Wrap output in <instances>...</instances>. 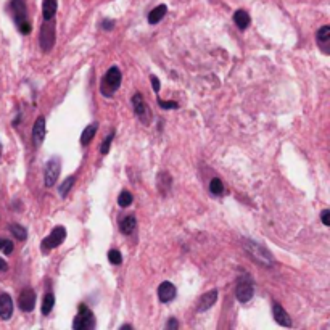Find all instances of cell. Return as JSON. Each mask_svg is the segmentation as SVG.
I'll list each match as a JSON object with an SVG mask.
<instances>
[{"label":"cell","instance_id":"33","mask_svg":"<svg viewBox=\"0 0 330 330\" xmlns=\"http://www.w3.org/2000/svg\"><path fill=\"white\" fill-rule=\"evenodd\" d=\"M321 218H322V224L324 225H330V211L329 210H324L322 214H321Z\"/></svg>","mask_w":330,"mask_h":330},{"label":"cell","instance_id":"25","mask_svg":"<svg viewBox=\"0 0 330 330\" xmlns=\"http://www.w3.org/2000/svg\"><path fill=\"white\" fill-rule=\"evenodd\" d=\"M132 201H134V196H132L131 192H127V190H123V192H121L119 196H118V205H119L121 208L131 206Z\"/></svg>","mask_w":330,"mask_h":330},{"label":"cell","instance_id":"16","mask_svg":"<svg viewBox=\"0 0 330 330\" xmlns=\"http://www.w3.org/2000/svg\"><path fill=\"white\" fill-rule=\"evenodd\" d=\"M218 300V290L214 288V290H210L206 292L205 295H201V298L198 301V308H196V311L201 312V311H208L211 308V306L216 303Z\"/></svg>","mask_w":330,"mask_h":330},{"label":"cell","instance_id":"38","mask_svg":"<svg viewBox=\"0 0 330 330\" xmlns=\"http://www.w3.org/2000/svg\"><path fill=\"white\" fill-rule=\"evenodd\" d=\"M3 242H5L3 239H0V250H2V248H3Z\"/></svg>","mask_w":330,"mask_h":330},{"label":"cell","instance_id":"24","mask_svg":"<svg viewBox=\"0 0 330 330\" xmlns=\"http://www.w3.org/2000/svg\"><path fill=\"white\" fill-rule=\"evenodd\" d=\"M10 232L13 234L15 239H18V240H21V242L28 239L26 229L23 227V225H20V224H11V225H10Z\"/></svg>","mask_w":330,"mask_h":330},{"label":"cell","instance_id":"6","mask_svg":"<svg viewBox=\"0 0 330 330\" xmlns=\"http://www.w3.org/2000/svg\"><path fill=\"white\" fill-rule=\"evenodd\" d=\"M245 248H247V251L250 253V256L253 259H256L258 263H261L264 266H271L272 261H274V259H272V256H271V253L266 250L264 247L259 245V243H256V242L245 240Z\"/></svg>","mask_w":330,"mask_h":330},{"label":"cell","instance_id":"32","mask_svg":"<svg viewBox=\"0 0 330 330\" xmlns=\"http://www.w3.org/2000/svg\"><path fill=\"white\" fill-rule=\"evenodd\" d=\"M179 327V322L176 321V317H171L169 321H167V324H166V329L167 330H176Z\"/></svg>","mask_w":330,"mask_h":330},{"label":"cell","instance_id":"18","mask_svg":"<svg viewBox=\"0 0 330 330\" xmlns=\"http://www.w3.org/2000/svg\"><path fill=\"white\" fill-rule=\"evenodd\" d=\"M97 131H98V123H92V124H89L85 129L82 131V136H81V145H89V143L94 140V137H95V134H97Z\"/></svg>","mask_w":330,"mask_h":330},{"label":"cell","instance_id":"39","mask_svg":"<svg viewBox=\"0 0 330 330\" xmlns=\"http://www.w3.org/2000/svg\"><path fill=\"white\" fill-rule=\"evenodd\" d=\"M0 153H2V143H0Z\"/></svg>","mask_w":330,"mask_h":330},{"label":"cell","instance_id":"20","mask_svg":"<svg viewBox=\"0 0 330 330\" xmlns=\"http://www.w3.org/2000/svg\"><path fill=\"white\" fill-rule=\"evenodd\" d=\"M234 21L239 29H247L250 26V15L245 10H237L234 13Z\"/></svg>","mask_w":330,"mask_h":330},{"label":"cell","instance_id":"34","mask_svg":"<svg viewBox=\"0 0 330 330\" xmlns=\"http://www.w3.org/2000/svg\"><path fill=\"white\" fill-rule=\"evenodd\" d=\"M150 79H152V84H153V90L156 92V94H158V92H160V85H161V84H160V79L156 78V76H152V78H150Z\"/></svg>","mask_w":330,"mask_h":330},{"label":"cell","instance_id":"12","mask_svg":"<svg viewBox=\"0 0 330 330\" xmlns=\"http://www.w3.org/2000/svg\"><path fill=\"white\" fill-rule=\"evenodd\" d=\"M13 314V300L8 293L0 295V319L8 321Z\"/></svg>","mask_w":330,"mask_h":330},{"label":"cell","instance_id":"19","mask_svg":"<svg viewBox=\"0 0 330 330\" xmlns=\"http://www.w3.org/2000/svg\"><path fill=\"white\" fill-rule=\"evenodd\" d=\"M56 8H58L56 0H44V3H42V16H44V20L55 18Z\"/></svg>","mask_w":330,"mask_h":330},{"label":"cell","instance_id":"26","mask_svg":"<svg viewBox=\"0 0 330 330\" xmlns=\"http://www.w3.org/2000/svg\"><path fill=\"white\" fill-rule=\"evenodd\" d=\"M74 182H76V177H74V176L68 177L66 181H65V182H63V184L60 185V189H58V193H60V196H63V198H65V196L68 195V192H69V190L73 189Z\"/></svg>","mask_w":330,"mask_h":330},{"label":"cell","instance_id":"29","mask_svg":"<svg viewBox=\"0 0 330 330\" xmlns=\"http://www.w3.org/2000/svg\"><path fill=\"white\" fill-rule=\"evenodd\" d=\"M113 137H114V134L111 132V134H108L105 140H103L102 147H100V152H102V155H107V153H108L110 145H111V142H113Z\"/></svg>","mask_w":330,"mask_h":330},{"label":"cell","instance_id":"30","mask_svg":"<svg viewBox=\"0 0 330 330\" xmlns=\"http://www.w3.org/2000/svg\"><path fill=\"white\" fill-rule=\"evenodd\" d=\"M158 105L161 108H165V110H174V108L179 107L176 102H165V100H158Z\"/></svg>","mask_w":330,"mask_h":330},{"label":"cell","instance_id":"37","mask_svg":"<svg viewBox=\"0 0 330 330\" xmlns=\"http://www.w3.org/2000/svg\"><path fill=\"white\" fill-rule=\"evenodd\" d=\"M119 329H121V330H124V329H132V326H121Z\"/></svg>","mask_w":330,"mask_h":330},{"label":"cell","instance_id":"27","mask_svg":"<svg viewBox=\"0 0 330 330\" xmlns=\"http://www.w3.org/2000/svg\"><path fill=\"white\" fill-rule=\"evenodd\" d=\"M210 190H211V193L213 195H222L224 193V185H222V182H221V179L219 177H214L213 181L210 182Z\"/></svg>","mask_w":330,"mask_h":330},{"label":"cell","instance_id":"3","mask_svg":"<svg viewBox=\"0 0 330 330\" xmlns=\"http://www.w3.org/2000/svg\"><path fill=\"white\" fill-rule=\"evenodd\" d=\"M55 39H56V28L54 18L45 20L42 28H40V37H39L42 52H50L52 47L55 45Z\"/></svg>","mask_w":330,"mask_h":330},{"label":"cell","instance_id":"7","mask_svg":"<svg viewBox=\"0 0 330 330\" xmlns=\"http://www.w3.org/2000/svg\"><path fill=\"white\" fill-rule=\"evenodd\" d=\"M132 107H134V111L137 114V118L142 121L143 124H150V121H152V111H150V108L147 107L145 100H143L142 94H134L132 95Z\"/></svg>","mask_w":330,"mask_h":330},{"label":"cell","instance_id":"13","mask_svg":"<svg viewBox=\"0 0 330 330\" xmlns=\"http://www.w3.org/2000/svg\"><path fill=\"white\" fill-rule=\"evenodd\" d=\"M272 316H274V319L279 326L292 327V317L288 316V312L279 303H274V306H272Z\"/></svg>","mask_w":330,"mask_h":330},{"label":"cell","instance_id":"14","mask_svg":"<svg viewBox=\"0 0 330 330\" xmlns=\"http://www.w3.org/2000/svg\"><path fill=\"white\" fill-rule=\"evenodd\" d=\"M44 138H45V119H44V116H39L36 119V123H34V127H32V142H34V145H36V147L42 145Z\"/></svg>","mask_w":330,"mask_h":330},{"label":"cell","instance_id":"5","mask_svg":"<svg viewBox=\"0 0 330 330\" xmlns=\"http://www.w3.org/2000/svg\"><path fill=\"white\" fill-rule=\"evenodd\" d=\"M66 239V229L63 225H56V227L52 230L50 235H47L40 243V250L42 251H50L54 248L60 247Z\"/></svg>","mask_w":330,"mask_h":330},{"label":"cell","instance_id":"11","mask_svg":"<svg viewBox=\"0 0 330 330\" xmlns=\"http://www.w3.org/2000/svg\"><path fill=\"white\" fill-rule=\"evenodd\" d=\"M176 293H177L176 287L167 280L158 287V298L161 303H171V301L176 298Z\"/></svg>","mask_w":330,"mask_h":330},{"label":"cell","instance_id":"17","mask_svg":"<svg viewBox=\"0 0 330 330\" xmlns=\"http://www.w3.org/2000/svg\"><path fill=\"white\" fill-rule=\"evenodd\" d=\"M136 227H137V221L134 214H129V216H126L123 221L119 222V229L124 235H131L136 230Z\"/></svg>","mask_w":330,"mask_h":330},{"label":"cell","instance_id":"21","mask_svg":"<svg viewBox=\"0 0 330 330\" xmlns=\"http://www.w3.org/2000/svg\"><path fill=\"white\" fill-rule=\"evenodd\" d=\"M166 11H167L166 5H158V7L150 11L148 23H150V25H156V23H160L161 20H163V16L166 15Z\"/></svg>","mask_w":330,"mask_h":330},{"label":"cell","instance_id":"23","mask_svg":"<svg viewBox=\"0 0 330 330\" xmlns=\"http://www.w3.org/2000/svg\"><path fill=\"white\" fill-rule=\"evenodd\" d=\"M54 304H55V297L54 293H47L44 297V301H42V314L47 316L52 312V309H54Z\"/></svg>","mask_w":330,"mask_h":330},{"label":"cell","instance_id":"35","mask_svg":"<svg viewBox=\"0 0 330 330\" xmlns=\"http://www.w3.org/2000/svg\"><path fill=\"white\" fill-rule=\"evenodd\" d=\"M102 26H103V29H113L114 23H113V21H110V20H105V21L102 23Z\"/></svg>","mask_w":330,"mask_h":330},{"label":"cell","instance_id":"4","mask_svg":"<svg viewBox=\"0 0 330 330\" xmlns=\"http://www.w3.org/2000/svg\"><path fill=\"white\" fill-rule=\"evenodd\" d=\"M95 327V317L85 304H79L78 314L73 321V329L74 330H90Z\"/></svg>","mask_w":330,"mask_h":330},{"label":"cell","instance_id":"9","mask_svg":"<svg viewBox=\"0 0 330 330\" xmlns=\"http://www.w3.org/2000/svg\"><path fill=\"white\" fill-rule=\"evenodd\" d=\"M235 295H237V300L240 301V303H248L253 295H254V288L251 285V280L245 277V279H242L239 282V285H237V290H235Z\"/></svg>","mask_w":330,"mask_h":330},{"label":"cell","instance_id":"28","mask_svg":"<svg viewBox=\"0 0 330 330\" xmlns=\"http://www.w3.org/2000/svg\"><path fill=\"white\" fill-rule=\"evenodd\" d=\"M108 261L111 264H121L123 263V256H121V253L118 250H110L108 251Z\"/></svg>","mask_w":330,"mask_h":330},{"label":"cell","instance_id":"15","mask_svg":"<svg viewBox=\"0 0 330 330\" xmlns=\"http://www.w3.org/2000/svg\"><path fill=\"white\" fill-rule=\"evenodd\" d=\"M316 39H317V45L321 47V50L324 52L326 55L330 54V26H322L319 31L316 34Z\"/></svg>","mask_w":330,"mask_h":330},{"label":"cell","instance_id":"2","mask_svg":"<svg viewBox=\"0 0 330 330\" xmlns=\"http://www.w3.org/2000/svg\"><path fill=\"white\" fill-rule=\"evenodd\" d=\"M121 79H123V74H121L119 68L113 66L110 68L107 74L103 76L102 79V84H100V92L105 97H111L114 92L119 89L121 85Z\"/></svg>","mask_w":330,"mask_h":330},{"label":"cell","instance_id":"10","mask_svg":"<svg viewBox=\"0 0 330 330\" xmlns=\"http://www.w3.org/2000/svg\"><path fill=\"white\" fill-rule=\"evenodd\" d=\"M18 304H20L21 311L31 312L34 309V304H36V293H34V290H31V288H25L18 297Z\"/></svg>","mask_w":330,"mask_h":330},{"label":"cell","instance_id":"1","mask_svg":"<svg viewBox=\"0 0 330 330\" xmlns=\"http://www.w3.org/2000/svg\"><path fill=\"white\" fill-rule=\"evenodd\" d=\"M10 13L13 18L16 28L20 29L21 34H29L31 32V23L28 20V8L25 0H11L10 2Z\"/></svg>","mask_w":330,"mask_h":330},{"label":"cell","instance_id":"8","mask_svg":"<svg viewBox=\"0 0 330 330\" xmlns=\"http://www.w3.org/2000/svg\"><path fill=\"white\" fill-rule=\"evenodd\" d=\"M60 171H61V161L60 158H50L47 161V166H45V185L47 187H54L56 179L60 176Z\"/></svg>","mask_w":330,"mask_h":330},{"label":"cell","instance_id":"36","mask_svg":"<svg viewBox=\"0 0 330 330\" xmlns=\"http://www.w3.org/2000/svg\"><path fill=\"white\" fill-rule=\"evenodd\" d=\"M7 269H8V264L5 263V259H2V258H0V272H5V271H7Z\"/></svg>","mask_w":330,"mask_h":330},{"label":"cell","instance_id":"31","mask_svg":"<svg viewBox=\"0 0 330 330\" xmlns=\"http://www.w3.org/2000/svg\"><path fill=\"white\" fill-rule=\"evenodd\" d=\"M2 250H3L5 254H10L11 251H13V243H11V240H5L3 242V248H2Z\"/></svg>","mask_w":330,"mask_h":330},{"label":"cell","instance_id":"22","mask_svg":"<svg viewBox=\"0 0 330 330\" xmlns=\"http://www.w3.org/2000/svg\"><path fill=\"white\" fill-rule=\"evenodd\" d=\"M171 182H172L171 176L167 174V172H161V174L158 176V189H160V192H161V193L169 192V189H171Z\"/></svg>","mask_w":330,"mask_h":330}]
</instances>
